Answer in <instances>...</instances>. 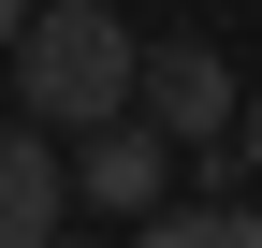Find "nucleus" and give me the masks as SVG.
I'll use <instances>...</instances> for the list:
<instances>
[{
    "instance_id": "f03ea898",
    "label": "nucleus",
    "mask_w": 262,
    "mask_h": 248,
    "mask_svg": "<svg viewBox=\"0 0 262 248\" xmlns=\"http://www.w3.org/2000/svg\"><path fill=\"white\" fill-rule=\"evenodd\" d=\"M131 117H146L160 146H233V117H248V73L204 44V29H175V44H146V88H131Z\"/></svg>"
},
{
    "instance_id": "7ed1b4c3",
    "label": "nucleus",
    "mask_w": 262,
    "mask_h": 248,
    "mask_svg": "<svg viewBox=\"0 0 262 248\" xmlns=\"http://www.w3.org/2000/svg\"><path fill=\"white\" fill-rule=\"evenodd\" d=\"M73 204H102V219H160V204H175V146H160L146 117L88 132V146H73Z\"/></svg>"
},
{
    "instance_id": "0eeeda50",
    "label": "nucleus",
    "mask_w": 262,
    "mask_h": 248,
    "mask_svg": "<svg viewBox=\"0 0 262 248\" xmlns=\"http://www.w3.org/2000/svg\"><path fill=\"white\" fill-rule=\"evenodd\" d=\"M29 15H44V0H0V58H15V44H29Z\"/></svg>"
},
{
    "instance_id": "39448f33",
    "label": "nucleus",
    "mask_w": 262,
    "mask_h": 248,
    "mask_svg": "<svg viewBox=\"0 0 262 248\" xmlns=\"http://www.w3.org/2000/svg\"><path fill=\"white\" fill-rule=\"evenodd\" d=\"M131 248H262V204H160Z\"/></svg>"
},
{
    "instance_id": "423d86ee",
    "label": "nucleus",
    "mask_w": 262,
    "mask_h": 248,
    "mask_svg": "<svg viewBox=\"0 0 262 248\" xmlns=\"http://www.w3.org/2000/svg\"><path fill=\"white\" fill-rule=\"evenodd\" d=\"M233 161H248V190H262V88H248V117H233Z\"/></svg>"
},
{
    "instance_id": "20e7f679",
    "label": "nucleus",
    "mask_w": 262,
    "mask_h": 248,
    "mask_svg": "<svg viewBox=\"0 0 262 248\" xmlns=\"http://www.w3.org/2000/svg\"><path fill=\"white\" fill-rule=\"evenodd\" d=\"M73 234V161L44 132H0V248H58Z\"/></svg>"
},
{
    "instance_id": "6e6552de",
    "label": "nucleus",
    "mask_w": 262,
    "mask_h": 248,
    "mask_svg": "<svg viewBox=\"0 0 262 248\" xmlns=\"http://www.w3.org/2000/svg\"><path fill=\"white\" fill-rule=\"evenodd\" d=\"M58 248H117V234H58Z\"/></svg>"
},
{
    "instance_id": "f257e3e1",
    "label": "nucleus",
    "mask_w": 262,
    "mask_h": 248,
    "mask_svg": "<svg viewBox=\"0 0 262 248\" xmlns=\"http://www.w3.org/2000/svg\"><path fill=\"white\" fill-rule=\"evenodd\" d=\"M131 88H146V44L117 29V0H44V15H29V44H15V102H29V132H44V146L117 132Z\"/></svg>"
}]
</instances>
